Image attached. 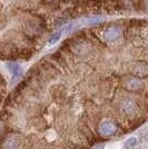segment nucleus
Instances as JSON below:
<instances>
[{
	"mask_svg": "<svg viewBox=\"0 0 148 149\" xmlns=\"http://www.w3.org/2000/svg\"><path fill=\"white\" fill-rule=\"evenodd\" d=\"M117 131V126L111 120H104L98 126V132L101 137H108Z\"/></svg>",
	"mask_w": 148,
	"mask_h": 149,
	"instance_id": "obj_1",
	"label": "nucleus"
},
{
	"mask_svg": "<svg viewBox=\"0 0 148 149\" xmlns=\"http://www.w3.org/2000/svg\"><path fill=\"white\" fill-rule=\"evenodd\" d=\"M123 86L128 91H139L144 88V84L140 78H137V77H127L124 79Z\"/></svg>",
	"mask_w": 148,
	"mask_h": 149,
	"instance_id": "obj_2",
	"label": "nucleus"
},
{
	"mask_svg": "<svg viewBox=\"0 0 148 149\" xmlns=\"http://www.w3.org/2000/svg\"><path fill=\"white\" fill-rule=\"evenodd\" d=\"M121 36V28L118 26H111L109 28H107L104 32V39L108 42H112L118 40Z\"/></svg>",
	"mask_w": 148,
	"mask_h": 149,
	"instance_id": "obj_3",
	"label": "nucleus"
},
{
	"mask_svg": "<svg viewBox=\"0 0 148 149\" xmlns=\"http://www.w3.org/2000/svg\"><path fill=\"white\" fill-rule=\"evenodd\" d=\"M148 74L147 70V63L146 62H137L135 66H134V69H133V74L134 77H137V78H145Z\"/></svg>",
	"mask_w": 148,
	"mask_h": 149,
	"instance_id": "obj_4",
	"label": "nucleus"
},
{
	"mask_svg": "<svg viewBox=\"0 0 148 149\" xmlns=\"http://www.w3.org/2000/svg\"><path fill=\"white\" fill-rule=\"evenodd\" d=\"M123 109L125 112H127V113H129L130 115V113L135 112L136 106L131 100H125V101L123 102Z\"/></svg>",
	"mask_w": 148,
	"mask_h": 149,
	"instance_id": "obj_5",
	"label": "nucleus"
},
{
	"mask_svg": "<svg viewBox=\"0 0 148 149\" xmlns=\"http://www.w3.org/2000/svg\"><path fill=\"white\" fill-rule=\"evenodd\" d=\"M8 69L11 71V74L13 76H20L22 70H21V67L17 65V63H8Z\"/></svg>",
	"mask_w": 148,
	"mask_h": 149,
	"instance_id": "obj_6",
	"label": "nucleus"
},
{
	"mask_svg": "<svg viewBox=\"0 0 148 149\" xmlns=\"http://www.w3.org/2000/svg\"><path fill=\"white\" fill-rule=\"evenodd\" d=\"M61 35H62V31H58V32H56L55 35H52L51 37H50L49 39V41H48V44L49 45H55L59 39H60V37H61Z\"/></svg>",
	"mask_w": 148,
	"mask_h": 149,
	"instance_id": "obj_7",
	"label": "nucleus"
},
{
	"mask_svg": "<svg viewBox=\"0 0 148 149\" xmlns=\"http://www.w3.org/2000/svg\"><path fill=\"white\" fill-rule=\"evenodd\" d=\"M136 143H137V139H136L135 137H130V138H128V139L124 143V146H125L126 148H131V147L135 146Z\"/></svg>",
	"mask_w": 148,
	"mask_h": 149,
	"instance_id": "obj_8",
	"label": "nucleus"
},
{
	"mask_svg": "<svg viewBox=\"0 0 148 149\" xmlns=\"http://www.w3.org/2000/svg\"><path fill=\"white\" fill-rule=\"evenodd\" d=\"M94 149H105V145H104V143H99L97 146H95Z\"/></svg>",
	"mask_w": 148,
	"mask_h": 149,
	"instance_id": "obj_9",
	"label": "nucleus"
}]
</instances>
